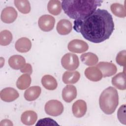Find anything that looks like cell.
Masks as SVG:
<instances>
[{
	"instance_id": "obj_21",
	"label": "cell",
	"mask_w": 126,
	"mask_h": 126,
	"mask_svg": "<svg viewBox=\"0 0 126 126\" xmlns=\"http://www.w3.org/2000/svg\"><path fill=\"white\" fill-rule=\"evenodd\" d=\"M42 86L47 90H54L58 86V83L56 79L50 75H45L41 79Z\"/></svg>"
},
{
	"instance_id": "obj_23",
	"label": "cell",
	"mask_w": 126,
	"mask_h": 126,
	"mask_svg": "<svg viewBox=\"0 0 126 126\" xmlns=\"http://www.w3.org/2000/svg\"><path fill=\"white\" fill-rule=\"evenodd\" d=\"M31 81L30 74H23L18 78L16 82V86L19 89L21 90L26 89L30 86Z\"/></svg>"
},
{
	"instance_id": "obj_13",
	"label": "cell",
	"mask_w": 126,
	"mask_h": 126,
	"mask_svg": "<svg viewBox=\"0 0 126 126\" xmlns=\"http://www.w3.org/2000/svg\"><path fill=\"white\" fill-rule=\"evenodd\" d=\"M85 76L90 80L97 82L102 78L100 70L96 66H91L87 68L85 70Z\"/></svg>"
},
{
	"instance_id": "obj_22",
	"label": "cell",
	"mask_w": 126,
	"mask_h": 126,
	"mask_svg": "<svg viewBox=\"0 0 126 126\" xmlns=\"http://www.w3.org/2000/svg\"><path fill=\"white\" fill-rule=\"evenodd\" d=\"M80 59L83 63L89 66L95 65L98 61L97 56L94 53L91 52L86 53L82 54L80 56Z\"/></svg>"
},
{
	"instance_id": "obj_32",
	"label": "cell",
	"mask_w": 126,
	"mask_h": 126,
	"mask_svg": "<svg viewBox=\"0 0 126 126\" xmlns=\"http://www.w3.org/2000/svg\"><path fill=\"white\" fill-rule=\"evenodd\" d=\"M13 124L11 121H10L9 120L5 119L1 121L0 126H13Z\"/></svg>"
},
{
	"instance_id": "obj_10",
	"label": "cell",
	"mask_w": 126,
	"mask_h": 126,
	"mask_svg": "<svg viewBox=\"0 0 126 126\" xmlns=\"http://www.w3.org/2000/svg\"><path fill=\"white\" fill-rule=\"evenodd\" d=\"M19 96L18 92L11 87L2 89L0 93V97L2 100L5 102H12L16 100Z\"/></svg>"
},
{
	"instance_id": "obj_25",
	"label": "cell",
	"mask_w": 126,
	"mask_h": 126,
	"mask_svg": "<svg viewBox=\"0 0 126 126\" xmlns=\"http://www.w3.org/2000/svg\"><path fill=\"white\" fill-rule=\"evenodd\" d=\"M14 4L18 10L22 13L28 14L31 11V5L30 2L27 0H15Z\"/></svg>"
},
{
	"instance_id": "obj_24",
	"label": "cell",
	"mask_w": 126,
	"mask_h": 126,
	"mask_svg": "<svg viewBox=\"0 0 126 126\" xmlns=\"http://www.w3.org/2000/svg\"><path fill=\"white\" fill-rule=\"evenodd\" d=\"M47 9L50 13L54 15H58L61 12L62 4L58 0H50L47 5Z\"/></svg>"
},
{
	"instance_id": "obj_9",
	"label": "cell",
	"mask_w": 126,
	"mask_h": 126,
	"mask_svg": "<svg viewBox=\"0 0 126 126\" xmlns=\"http://www.w3.org/2000/svg\"><path fill=\"white\" fill-rule=\"evenodd\" d=\"M17 12L14 8L11 6H8L4 8L1 11V20L7 24L12 23L15 21L17 17Z\"/></svg>"
},
{
	"instance_id": "obj_14",
	"label": "cell",
	"mask_w": 126,
	"mask_h": 126,
	"mask_svg": "<svg viewBox=\"0 0 126 126\" xmlns=\"http://www.w3.org/2000/svg\"><path fill=\"white\" fill-rule=\"evenodd\" d=\"M15 47L16 50L20 53H26L31 49L32 43L29 38L21 37L16 42Z\"/></svg>"
},
{
	"instance_id": "obj_4",
	"label": "cell",
	"mask_w": 126,
	"mask_h": 126,
	"mask_svg": "<svg viewBox=\"0 0 126 126\" xmlns=\"http://www.w3.org/2000/svg\"><path fill=\"white\" fill-rule=\"evenodd\" d=\"M61 63L63 67L68 70H74L79 65V61L78 56L71 53L65 54L62 58Z\"/></svg>"
},
{
	"instance_id": "obj_16",
	"label": "cell",
	"mask_w": 126,
	"mask_h": 126,
	"mask_svg": "<svg viewBox=\"0 0 126 126\" xmlns=\"http://www.w3.org/2000/svg\"><path fill=\"white\" fill-rule=\"evenodd\" d=\"M37 119L36 113L32 110H28L23 112L21 117L23 124L27 126H32L35 124Z\"/></svg>"
},
{
	"instance_id": "obj_12",
	"label": "cell",
	"mask_w": 126,
	"mask_h": 126,
	"mask_svg": "<svg viewBox=\"0 0 126 126\" xmlns=\"http://www.w3.org/2000/svg\"><path fill=\"white\" fill-rule=\"evenodd\" d=\"M76 96L77 89L73 85H67L62 91L63 99L67 103L71 102L76 98Z\"/></svg>"
},
{
	"instance_id": "obj_17",
	"label": "cell",
	"mask_w": 126,
	"mask_h": 126,
	"mask_svg": "<svg viewBox=\"0 0 126 126\" xmlns=\"http://www.w3.org/2000/svg\"><path fill=\"white\" fill-rule=\"evenodd\" d=\"M57 31L61 35L69 34L72 28L71 23L67 19H62L58 22L57 25Z\"/></svg>"
},
{
	"instance_id": "obj_20",
	"label": "cell",
	"mask_w": 126,
	"mask_h": 126,
	"mask_svg": "<svg viewBox=\"0 0 126 126\" xmlns=\"http://www.w3.org/2000/svg\"><path fill=\"white\" fill-rule=\"evenodd\" d=\"M41 92V88L38 86H32L25 92L24 97L28 101H33L37 99Z\"/></svg>"
},
{
	"instance_id": "obj_30",
	"label": "cell",
	"mask_w": 126,
	"mask_h": 126,
	"mask_svg": "<svg viewBox=\"0 0 126 126\" xmlns=\"http://www.w3.org/2000/svg\"><path fill=\"white\" fill-rule=\"evenodd\" d=\"M36 126H55L58 125V124L54 120L51 119L50 118H45L44 119H42L39 120L37 123L36 124Z\"/></svg>"
},
{
	"instance_id": "obj_6",
	"label": "cell",
	"mask_w": 126,
	"mask_h": 126,
	"mask_svg": "<svg viewBox=\"0 0 126 126\" xmlns=\"http://www.w3.org/2000/svg\"><path fill=\"white\" fill-rule=\"evenodd\" d=\"M55 23V18L52 16L48 14L41 16L38 21L39 28L42 31L46 32H49L53 29Z\"/></svg>"
},
{
	"instance_id": "obj_15",
	"label": "cell",
	"mask_w": 126,
	"mask_h": 126,
	"mask_svg": "<svg viewBox=\"0 0 126 126\" xmlns=\"http://www.w3.org/2000/svg\"><path fill=\"white\" fill-rule=\"evenodd\" d=\"M80 74L77 71H66L63 75L62 80L65 84H75L79 80Z\"/></svg>"
},
{
	"instance_id": "obj_31",
	"label": "cell",
	"mask_w": 126,
	"mask_h": 126,
	"mask_svg": "<svg viewBox=\"0 0 126 126\" xmlns=\"http://www.w3.org/2000/svg\"><path fill=\"white\" fill-rule=\"evenodd\" d=\"M20 71L22 73L31 75L32 73V67L30 63H26L21 69Z\"/></svg>"
},
{
	"instance_id": "obj_2",
	"label": "cell",
	"mask_w": 126,
	"mask_h": 126,
	"mask_svg": "<svg viewBox=\"0 0 126 126\" xmlns=\"http://www.w3.org/2000/svg\"><path fill=\"white\" fill-rule=\"evenodd\" d=\"M102 2L96 0H66L62 1V6L69 18L76 20L90 15Z\"/></svg>"
},
{
	"instance_id": "obj_26",
	"label": "cell",
	"mask_w": 126,
	"mask_h": 126,
	"mask_svg": "<svg viewBox=\"0 0 126 126\" xmlns=\"http://www.w3.org/2000/svg\"><path fill=\"white\" fill-rule=\"evenodd\" d=\"M112 12L117 17L125 18L126 16V10L125 7L118 3H114L110 6Z\"/></svg>"
},
{
	"instance_id": "obj_19",
	"label": "cell",
	"mask_w": 126,
	"mask_h": 126,
	"mask_svg": "<svg viewBox=\"0 0 126 126\" xmlns=\"http://www.w3.org/2000/svg\"><path fill=\"white\" fill-rule=\"evenodd\" d=\"M112 85L121 90H125L126 86V73L124 70L123 72H120L112 78Z\"/></svg>"
},
{
	"instance_id": "obj_8",
	"label": "cell",
	"mask_w": 126,
	"mask_h": 126,
	"mask_svg": "<svg viewBox=\"0 0 126 126\" xmlns=\"http://www.w3.org/2000/svg\"><path fill=\"white\" fill-rule=\"evenodd\" d=\"M69 51L75 53H82L89 49L88 44L83 40L74 39L70 41L67 45Z\"/></svg>"
},
{
	"instance_id": "obj_27",
	"label": "cell",
	"mask_w": 126,
	"mask_h": 126,
	"mask_svg": "<svg viewBox=\"0 0 126 126\" xmlns=\"http://www.w3.org/2000/svg\"><path fill=\"white\" fill-rule=\"evenodd\" d=\"M12 40V34L8 30L2 31L0 33V44L2 46L9 45Z\"/></svg>"
},
{
	"instance_id": "obj_11",
	"label": "cell",
	"mask_w": 126,
	"mask_h": 126,
	"mask_svg": "<svg viewBox=\"0 0 126 126\" xmlns=\"http://www.w3.org/2000/svg\"><path fill=\"white\" fill-rule=\"evenodd\" d=\"M87 104L83 100H77L72 105V110L73 115L81 118L85 115L87 111Z\"/></svg>"
},
{
	"instance_id": "obj_18",
	"label": "cell",
	"mask_w": 126,
	"mask_h": 126,
	"mask_svg": "<svg viewBox=\"0 0 126 126\" xmlns=\"http://www.w3.org/2000/svg\"><path fill=\"white\" fill-rule=\"evenodd\" d=\"M9 66L14 69H20L25 64V58L19 55H15L11 56L8 60Z\"/></svg>"
},
{
	"instance_id": "obj_28",
	"label": "cell",
	"mask_w": 126,
	"mask_h": 126,
	"mask_svg": "<svg viewBox=\"0 0 126 126\" xmlns=\"http://www.w3.org/2000/svg\"><path fill=\"white\" fill-rule=\"evenodd\" d=\"M116 62L118 64L121 66H123L124 67L126 66V51L123 50L120 51L116 57Z\"/></svg>"
},
{
	"instance_id": "obj_29",
	"label": "cell",
	"mask_w": 126,
	"mask_h": 126,
	"mask_svg": "<svg viewBox=\"0 0 126 126\" xmlns=\"http://www.w3.org/2000/svg\"><path fill=\"white\" fill-rule=\"evenodd\" d=\"M117 116L119 121L123 124L126 125V105L124 104L120 106L118 112Z\"/></svg>"
},
{
	"instance_id": "obj_3",
	"label": "cell",
	"mask_w": 126,
	"mask_h": 126,
	"mask_svg": "<svg viewBox=\"0 0 126 126\" xmlns=\"http://www.w3.org/2000/svg\"><path fill=\"white\" fill-rule=\"evenodd\" d=\"M99 106L106 114L113 113L119 104V96L117 90L109 87L101 93L99 98Z\"/></svg>"
},
{
	"instance_id": "obj_1",
	"label": "cell",
	"mask_w": 126,
	"mask_h": 126,
	"mask_svg": "<svg viewBox=\"0 0 126 126\" xmlns=\"http://www.w3.org/2000/svg\"><path fill=\"white\" fill-rule=\"evenodd\" d=\"M73 28L87 40L99 43L109 38L114 30V23L107 10L98 8L90 15L75 20Z\"/></svg>"
},
{
	"instance_id": "obj_5",
	"label": "cell",
	"mask_w": 126,
	"mask_h": 126,
	"mask_svg": "<svg viewBox=\"0 0 126 126\" xmlns=\"http://www.w3.org/2000/svg\"><path fill=\"white\" fill-rule=\"evenodd\" d=\"M45 111L49 115L58 116L63 111V106L62 102L58 100H50L45 105Z\"/></svg>"
},
{
	"instance_id": "obj_7",
	"label": "cell",
	"mask_w": 126,
	"mask_h": 126,
	"mask_svg": "<svg viewBox=\"0 0 126 126\" xmlns=\"http://www.w3.org/2000/svg\"><path fill=\"white\" fill-rule=\"evenodd\" d=\"M101 72L102 77H110L114 75L117 71L116 66L113 63L100 62L96 66Z\"/></svg>"
}]
</instances>
